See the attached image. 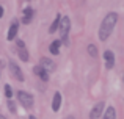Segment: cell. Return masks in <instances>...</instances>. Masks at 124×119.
Segmentation results:
<instances>
[{
  "mask_svg": "<svg viewBox=\"0 0 124 119\" xmlns=\"http://www.w3.org/2000/svg\"><path fill=\"white\" fill-rule=\"evenodd\" d=\"M35 16V9L30 8V6H27V8H24V17H22V24H30L31 19H33Z\"/></svg>",
  "mask_w": 124,
  "mask_h": 119,
  "instance_id": "cell-8",
  "label": "cell"
},
{
  "mask_svg": "<svg viewBox=\"0 0 124 119\" xmlns=\"http://www.w3.org/2000/svg\"><path fill=\"white\" fill-rule=\"evenodd\" d=\"M88 53H90L93 58H96L97 56V47L94 46V44H90V46H88Z\"/></svg>",
  "mask_w": 124,
  "mask_h": 119,
  "instance_id": "cell-16",
  "label": "cell"
},
{
  "mask_svg": "<svg viewBox=\"0 0 124 119\" xmlns=\"http://www.w3.org/2000/svg\"><path fill=\"white\" fill-rule=\"evenodd\" d=\"M116 22H118V14L116 13H108L104 17L102 24H101V28H99V39L101 41H107L110 38V35L113 33V28H115Z\"/></svg>",
  "mask_w": 124,
  "mask_h": 119,
  "instance_id": "cell-1",
  "label": "cell"
},
{
  "mask_svg": "<svg viewBox=\"0 0 124 119\" xmlns=\"http://www.w3.org/2000/svg\"><path fill=\"white\" fill-rule=\"evenodd\" d=\"M2 17H3V6L0 5V19H2Z\"/></svg>",
  "mask_w": 124,
  "mask_h": 119,
  "instance_id": "cell-19",
  "label": "cell"
},
{
  "mask_svg": "<svg viewBox=\"0 0 124 119\" xmlns=\"http://www.w3.org/2000/svg\"><path fill=\"white\" fill-rule=\"evenodd\" d=\"M28 119H36V118H35V116H28Z\"/></svg>",
  "mask_w": 124,
  "mask_h": 119,
  "instance_id": "cell-21",
  "label": "cell"
},
{
  "mask_svg": "<svg viewBox=\"0 0 124 119\" xmlns=\"http://www.w3.org/2000/svg\"><path fill=\"white\" fill-rule=\"evenodd\" d=\"M66 119H76V118H74V116H69V118H66Z\"/></svg>",
  "mask_w": 124,
  "mask_h": 119,
  "instance_id": "cell-22",
  "label": "cell"
},
{
  "mask_svg": "<svg viewBox=\"0 0 124 119\" xmlns=\"http://www.w3.org/2000/svg\"><path fill=\"white\" fill-rule=\"evenodd\" d=\"M17 30H19V24H17V21H14L11 24V27H9V30H8V35H6L8 41H13V39H14L16 35H17Z\"/></svg>",
  "mask_w": 124,
  "mask_h": 119,
  "instance_id": "cell-10",
  "label": "cell"
},
{
  "mask_svg": "<svg viewBox=\"0 0 124 119\" xmlns=\"http://www.w3.org/2000/svg\"><path fill=\"white\" fill-rule=\"evenodd\" d=\"M0 70H2V63H0Z\"/></svg>",
  "mask_w": 124,
  "mask_h": 119,
  "instance_id": "cell-23",
  "label": "cell"
},
{
  "mask_svg": "<svg viewBox=\"0 0 124 119\" xmlns=\"http://www.w3.org/2000/svg\"><path fill=\"white\" fill-rule=\"evenodd\" d=\"M17 100H19V104H22L24 108L33 107V96L25 92V91H17Z\"/></svg>",
  "mask_w": 124,
  "mask_h": 119,
  "instance_id": "cell-3",
  "label": "cell"
},
{
  "mask_svg": "<svg viewBox=\"0 0 124 119\" xmlns=\"http://www.w3.org/2000/svg\"><path fill=\"white\" fill-rule=\"evenodd\" d=\"M60 46H61V41H60V39L54 41V42L50 44L49 50H50V53H52V55H58V53H60Z\"/></svg>",
  "mask_w": 124,
  "mask_h": 119,
  "instance_id": "cell-13",
  "label": "cell"
},
{
  "mask_svg": "<svg viewBox=\"0 0 124 119\" xmlns=\"http://www.w3.org/2000/svg\"><path fill=\"white\" fill-rule=\"evenodd\" d=\"M9 72H11V75L14 77L16 80H19V82H22L24 80V74H22L21 67L17 66V63H14V61H9Z\"/></svg>",
  "mask_w": 124,
  "mask_h": 119,
  "instance_id": "cell-4",
  "label": "cell"
},
{
  "mask_svg": "<svg viewBox=\"0 0 124 119\" xmlns=\"http://www.w3.org/2000/svg\"><path fill=\"white\" fill-rule=\"evenodd\" d=\"M104 58H105V66L108 67V69H112V67L115 66V55H113L112 50H105V52H104Z\"/></svg>",
  "mask_w": 124,
  "mask_h": 119,
  "instance_id": "cell-9",
  "label": "cell"
},
{
  "mask_svg": "<svg viewBox=\"0 0 124 119\" xmlns=\"http://www.w3.org/2000/svg\"><path fill=\"white\" fill-rule=\"evenodd\" d=\"M39 66H41L47 74H49V72H52V70H55V63H54V61H52L50 58H46V56H44V58H41Z\"/></svg>",
  "mask_w": 124,
  "mask_h": 119,
  "instance_id": "cell-7",
  "label": "cell"
},
{
  "mask_svg": "<svg viewBox=\"0 0 124 119\" xmlns=\"http://www.w3.org/2000/svg\"><path fill=\"white\" fill-rule=\"evenodd\" d=\"M58 30H60V41L63 44H68V35H69V30H71V21L68 16H61Z\"/></svg>",
  "mask_w": 124,
  "mask_h": 119,
  "instance_id": "cell-2",
  "label": "cell"
},
{
  "mask_svg": "<svg viewBox=\"0 0 124 119\" xmlns=\"http://www.w3.org/2000/svg\"><path fill=\"white\" fill-rule=\"evenodd\" d=\"M0 119H6L5 116H3V114H0Z\"/></svg>",
  "mask_w": 124,
  "mask_h": 119,
  "instance_id": "cell-20",
  "label": "cell"
},
{
  "mask_svg": "<svg viewBox=\"0 0 124 119\" xmlns=\"http://www.w3.org/2000/svg\"><path fill=\"white\" fill-rule=\"evenodd\" d=\"M60 22H61V14H57L55 21L52 22V25H50V30H49V33H55V31L58 30V27H60Z\"/></svg>",
  "mask_w": 124,
  "mask_h": 119,
  "instance_id": "cell-14",
  "label": "cell"
},
{
  "mask_svg": "<svg viewBox=\"0 0 124 119\" xmlns=\"http://www.w3.org/2000/svg\"><path fill=\"white\" fill-rule=\"evenodd\" d=\"M5 96H6V97H11V96H13V88H11V86H9V85H5Z\"/></svg>",
  "mask_w": 124,
  "mask_h": 119,
  "instance_id": "cell-17",
  "label": "cell"
},
{
  "mask_svg": "<svg viewBox=\"0 0 124 119\" xmlns=\"http://www.w3.org/2000/svg\"><path fill=\"white\" fill-rule=\"evenodd\" d=\"M104 119H116V110H115L113 107H108V108L105 110Z\"/></svg>",
  "mask_w": 124,
  "mask_h": 119,
  "instance_id": "cell-15",
  "label": "cell"
},
{
  "mask_svg": "<svg viewBox=\"0 0 124 119\" xmlns=\"http://www.w3.org/2000/svg\"><path fill=\"white\" fill-rule=\"evenodd\" d=\"M33 72L36 74V75L39 77L41 80H44V82H47V80H49V74L46 72V70L42 69L41 66H35V67H33Z\"/></svg>",
  "mask_w": 124,
  "mask_h": 119,
  "instance_id": "cell-12",
  "label": "cell"
},
{
  "mask_svg": "<svg viewBox=\"0 0 124 119\" xmlns=\"http://www.w3.org/2000/svg\"><path fill=\"white\" fill-rule=\"evenodd\" d=\"M61 107V94L60 92H55L54 94V99H52V110L54 111H58Z\"/></svg>",
  "mask_w": 124,
  "mask_h": 119,
  "instance_id": "cell-11",
  "label": "cell"
},
{
  "mask_svg": "<svg viewBox=\"0 0 124 119\" xmlns=\"http://www.w3.org/2000/svg\"><path fill=\"white\" fill-rule=\"evenodd\" d=\"M17 52H19V58L22 61H28V50L22 39H17Z\"/></svg>",
  "mask_w": 124,
  "mask_h": 119,
  "instance_id": "cell-6",
  "label": "cell"
},
{
  "mask_svg": "<svg viewBox=\"0 0 124 119\" xmlns=\"http://www.w3.org/2000/svg\"><path fill=\"white\" fill-rule=\"evenodd\" d=\"M104 107H105V104H104V102H97V104L93 107L91 113H90V119H99L101 116H102Z\"/></svg>",
  "mask_w": 124,
  "mask_h": 119,
  "instance_id": "cell-5",
  "label": "cell"
},
{
  "mask_svg": "<svg viewBox=\"0 0 124 119\" xmlns=\"http://www.w3.org/2000/svg\"><path fill=\"white\" fill-rule=\"evenodd\" d=\"M8 108H9V111H11V113H16V105H14V102H13V100L8 102Z\"/></svg>",
  "mask_w": 124,
  "mask_h": 119,
  "instance_id": "cell-18",
  "label": "cell"
}]
</instances>
